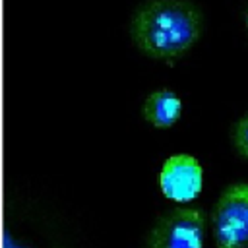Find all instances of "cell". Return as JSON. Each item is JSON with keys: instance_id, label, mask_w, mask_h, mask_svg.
I'll use <instances>...</instances> for the list:
<instances>
[{"instance_id": "obj_4", "label": "cell", "mask_w": 248, "mask_h": 248, "mask_svg": "<svg viewBox=\"0 0 248 248\" xmlns=\"http://www.w3.org/2000/svg\"><path fill=\"white\" fill-rule=\"evenodd\" d=\"M163 194L172 202H192L203 184V170L192 155H172L165 161L159 176Z\"/></svg>"}, {"instance_id": "obj_3", "label": "cell", "mask_w": 248, "mask_h": 248, "mask_svg": "<svg viewBox=\"0 0 248 248\" xmlns=\"http://www.w3.org/2000/svg\"><path fill=\"white\" fill-rule=\"evenodd\" d=\"M203 213L194 207L167 211L149 234V248H203Z\"/></svg>"}, {"instance_id": "obj_6", "label": "cell", "mask_w": 248, "mask_h": 248, "mask_svg": "<svg viewBox=\"0 0 248 248\" xmlns=\"http://www.w3.org/2000/svg\"><path fill=\"white\" fill-rule=\"evenodd\" d=\"M234 145L236 149L248 157V114L236 124V130H234Z\"/></svg>"}, {"instance_id": "obj_7", "label": "cell", "mask_w": 248, "mask_h": 248, "mask_svg": "<svg viewBox=\"0 0 248 248\" xmlns=\"http://www.w3.org/2000/svg\"><path fill=\"white\" fill-rule=\"evenodd\" d=\"M6 248H19V246H16V244L12 246V244H10V238H6Z\"/></svg>"}, {"instance_id": "obj_1", "label": "cell", "mask_w": 248, "mask_h": 248, "mask_svg": "<svg viewBox=\"0 0 248 248\" xmlns=\"http://www.w3.org/2000/svg\"><path fill=\"white\" fill-rule=\"evenodd\" d=\"M202 29L200 12L182 0H151L132 19L136 46L155 58H172L186 52Z\"/></svg>"}, {"instance_id": "obj_5", "label": "cell", "mask_w": 248, "mask_h": 248, "mask_svg": "<svg viewBox=\"0 0 248 248\" xmlns=\"http://www.w3.org/2000/svg\"><path fill=\"white\" fill-rule=\"evenodd\" d=\"M182 110V103L172 89H157L153 91L143 105V116L155 128L172 126Z\"/></svg>"}, {"instance_id": "obj_8", "label": "cell", "mask_w": 248, "mask_h": 248, "mask_svg": "<svg viewBox=\"0 0 248 248\" xmlns=\"http://www.w3.org/2000/svg\"><path fill=\"white\" fill-rule=\"evenodd\" d=\"M246 27H248V10H246Z\"/></svg>"}, {"instance_id": "obj_2", "label": "cell", "mask_w": 248, "mask_h": 248, "mask_svg": "<svg viewBox=\"0 0 248 248\" xmlns=\"http://www.w3.org/2000/svg\"><path fill=\"white\" fill-rule=\"evenodd\" d=\"M213 236L217 248L248 246V184L229 186L213 209Z\"/></svg>"}]
</instances>
